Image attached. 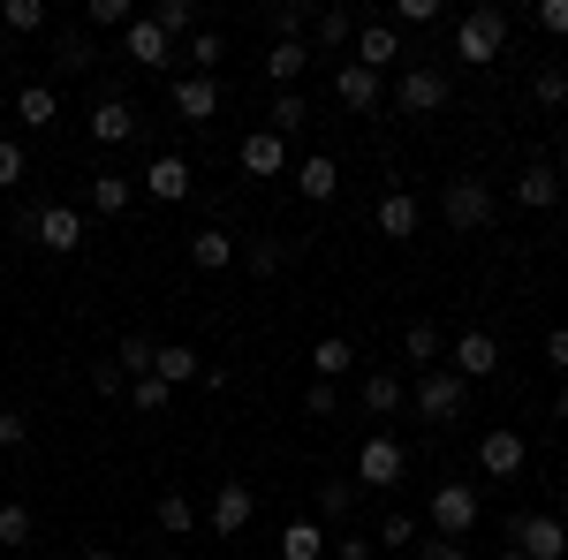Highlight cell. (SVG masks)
Masks as SVG:
<instances>
[{
	"label": "cell",
	"instance_id": "obj_27",
	"mask_svg": "<svg viewBox=\"0 0 568 560\" xmlns=\"http://www.w3.org/2000/svg\"><path fill=\"white\" fill-rule=\"evenodd\" d=\"M356 61H364V69H387V61H402V31H394V23H364Z\"/></svg>",
	"mask_w": 568,
	"mask_h": 560
},
{
	"label": "cell",
	"instance_id": "obj_28",
	"mask_svg": "<svg viewBox=\"0 0 568 560\" xmlns=\"http://www.w3.org/2000/svg\"><path fill=\"white\" fill-rule=\"evenodd\" d=\"M296 190H304L311 205H326V197H334V190H342V167H334V160H326V152H311L304 167H296Z\"/></svg>",
	"mask_w": 568,
	"mask_h": 560
},
{
	"label": "cell",
	"instance_id": "obj_12",
	"mask_svg": "<svg viewBox=\"0 0 568 560\" xmlns=\"http://www.w3.org/2000/svg\"><path fill=\"white\" fill-rule=\"evenodd\" d=\"M447 356H455V379H463V387H470V379H493V371H500V342H493V334H478V326H470L463 342L447 348Z\"/></svg>",
	"mask_w": 568,
	"mask_h": 560
},
{
	"label": "cell",
	"instance_id": "obj_15",
	"mask_svg": "<svg viewBox=\"0 0 568 560\" xmlns=\"http://www.w3.org/2000/svg\"><path fill=\"white\" fill-rule=\"evenodd\" d=\"M516 205H524V213H554V205H561V167L530 160V167L516 174Z\"/></svg>",
	"mask_w": 568,
	"mask_h": 560
},
{
	"label": "cell",
	"instance_id": "obj_10",
	"mask_svg": "<svg viewBox=\"0 0 568 560\" xmlns=\"http://www.w3.org/2000/svg\"><path fill=\"white\" fill-rule=\"evenodd\" d=\"M251 516H258V492H251L243 477L213 492V530H220V538H243V530H251Z\"/></svg>",
	"mask_w": 568,
	"mask_h": 560
},
{
	"label": "cell",
	"instance_id": "obj_40",
	"mask_svg": "<svg viewBox=\"0 0 568 560\" xmlns=\"http://www.w3.org/2000/svg\"><path fill=\"white\" fill-rule=\"evenodd\" d=\"M439 16H447V8H439V0H394V31H417V23H439Z\"/></svg>",
	"mask_w": 568,
	"mask_h": 560
},
{
	"label": "cell",
	"instance_id": "obj_43",
	"mask_svg": "<svg viewBox=\"0 0 568 560\" xmlns=\"http://www.w3.org/2000/svg\"><path fill=\"white\" fill-rule=\"evenodd\" d=\"M84 23H91V31H130V0H91Z\"/></svg>",
	"mask_w": 568,
	"mask_h": 560
},
{
	"label": "cell",
	"instance_id": "obj_55",
	"mask_svg": "<svg viewBox=\"0 0 568 560\" xmlns=\"http://www.w3.org/2000/svg\"><path fill=\"white\" fill-rule=\"evenodd\" d=\"M326 553L334 560H372V546H364V538H342V546H326Z\"/></svg>",
	"mask_w": 568,
	"mask_h": 560
},
{
	"label": "cell",
	"instance_id": "obj_22",
	"mask_svg": "<svg viewBox=\"0 0 568 560\" xmlns=\"http://www.w3.org/2000/svg\"><path fill=\"white\" fill-rule=\"evenodd\" d=\"M84 205H91V213H106V220H122L136 205V190L122 182V174H91V182H84Z\"/></svg>",
	"mask_w": 568,
	"mask_h": 560
},
{
	"label": "cell",
	"instance_id": "obj_33",
	"mask_svg": "<svg viewBox=\"0 0 568 560\" xmlns=\"http://www.w3.org/2000/svg\"><path fill=\"white\" fill-rule=\"evenodd\" d=\"M152 516H160V530H168V538H190V530H197L190 492H160V508H152Z\"/></svg>",
	"mask_w": 568,
	"mask_h": 560
},
{
	"label": "cell",
	"instance_id": "obj_48",
	"mask_svg": "<svg viewBox=\"0 0 568 560\" xmlns=\"http://www.w3.org/2000/svg\"><path fill=\"white\" fill-rule=\"evenodd\" d=\"M91 394H106V401H114V394H130V379H122V364H114V356H106V364H91Z\"/></svg>",
	"mask_w": 568,
	"mask_h": 560
},
{
	"label": "cell",
	"instance_id": "obj_3",
	"mask_svg": "<svg viewBox=\"0 0 568 560\" xmlns=\"http://www.w3.org/2000/svg\"><path fill=\"white\" fill-rule=\"evenodd\" d=\"M402 470H409V455H402V439H387V431H372V439L356 447V485H364V492L402 485Z\"/></svg>",
	"mask_w": 568,
	"mask_h": 560
},
{
	"label": "cell",
	"instance_id": "obj_23",
	"mask_svg": "<svg viewBox=\"0 0 568 560\" xmlns=\"http://www.w3.org/2000/svg\"><path fill=\"white\" fill-rule=\"evenodd\" d=\"M53 61H61V77H84V69H99V45H91L84 23H69V31L53 39Z\"/></svg>",
	"mask_w": 568,
	"mask_h": 560
},
{
	"label": "cell",
	"instance_id": "obj_5",
	"mask_svg": "<svg viewBox=\"0 0 568 560\" xmlns=\"http://www.w3.org/2000/svg\"><path fill=\"white\" fill-rule=\"evenodd\" d=\"M409 401H417V417H433V425H455V417H463V401H470V387H463L455 371H425V379L409 387Z\"/></svg>",
	"mask_w": 568,
	"mask_h": 560
},
{
	"label": "cell",
	"instance_id": "obj_51",
	"mask_svg": "<svg viewBox=\"0 0 568 560\" xmlns=\"http://www.w3.org/2000/svg\"><path fill=\"white\" fill-rule=\"evenodd\" d=\"M16 182H23V144L0 136V190H16Z\"/></svg>",
	"mask_w": 568,
	"mask_h": 560
},
{
	"label": "cell",
	"instance_id": "obj_6",
	"mask_svg": "<svg viewBox=\"0 0 568 560\" xmlns=\"http://www.w3.org/2000/svg\"><path fill=\"white\" fill-rule=\"evenodd\" d=\"M433 530L463 546V538L478 530V485H439L433 492Z\"/></svg>",
	"mask_w": 568,
	"mask_h": 560
},
{
	"label": "cell",
	"instance_id": "obj_52",
	"mask_svg": "<svg viewBox=\"0 0 568 560\" xmlns=\"http://www.w3.org/2000/svg\"><path fill=\"white\" fill-rule=\"evenodd\" d=\"M417 538V516H387L379 522V546H409Z\"/></svg>",
	"mask_w": 568,
	"mask_h": 560
},
{
	"label": "cell",
	"instance_id": "obj_14",
	"mask_svg": "<svg viewBox=\"0 0 568 560\" xmlns=\"http://www.w3.org/2000/svg\"><path fill=\"white\" fill-rule=\"evenodd\" d=\"M84 130H91V144H130V136L144 130V122H136V106H130V99H99Z\"/></svg>",
	"mask_w": 568,
	"mask_h": 560
},
{
	"label": "cell",
	"instance_id": "obj_61",
	"mask_svg": "<svg viewBox=\"0 0 568 560\" xmlns=\"http://www.w3.org/2000/svg\"><path fill=\"white\" fill-rule=\"evenodd\" d=\"M326 560H334V553H326Z\"/></svg>",
	"mask_w": 568,
	"mask_h": 560
},
{
	"label": "cell",
	"instance_id": "obj_21",
	"mask_svg": "<svg viewBox=\"0 0 568 560\" xmlns=\"http://www.w3.org/2000/svg\"><path fill=\"white\" fill-rule=\"evenodd\" d=\"M349 371H356V342H349V334H326V342L311 348V379L334 387V379H349Z\"/></svg>",
	"mask_w": 568,
	"mask_h": 560
},
{
	"label": "cell",
	"instance_id": "obj_39",
	"mask_svg": "<svg viewBox=\"0 0 568 560\" xmlns=\"http://www.w3.org/2000/svg\"><path fill=\"white\" fill-rule=\"evenodd\" d=\"M530 99H538L546 114H554V106H568V69H538V77H530Z\"/></svg>",
	"mask_w": 568,
	"mask_h": 560
},
{
	"label": "cell",
	"instance_id": "obj_57",
	"mask_svg": "<svg viewBox=\"0 0 568 560\" xmlns=\"http://www.w3.org/2000/svg\"><path fill=\"white\" fill-rule=\"evenodd\" d=\"M500 560H530V553H516V546H508V553H500Z\"/></svg>",
	"mask_w": 568,
	"mask_h": 560
},
{
	"label": "cell",
	"instance_id": "obj_44",
	"mask_svg": "<svg viewBox=\"0 0 568 560\" xmlns=\"http://www.w3.org/2000/svg\"><path fill=\"white\" fill-rule=\"evenodd\" d=\"M168 394H175V387H160V379L144 371V379H130V409H144V417H160V409H168Z\"/></svg>",
	"mask_w": 568,
	"mask_h": 560
},
{
	"label": "cell",
	"instance_id": "obj_45",
	"mask_svg": "<svg viewBox=\"0 0 568 560\" xmlns=\"http://www.w3.org/2000/svg\"><path fill=\"white\" fill-rule=\"evenodd\" d=\"M304 23H311V8H296V0H281V8H273V39L304 45Z\"/></svg>",
	"mask_w": 568,
	"mask_h": 560
},
{
	"label": "cell",
	"instance_id": "obj_58",
	"mask_svg": "<svg viewBox=\"0 0 568 560\" xmlns=\"http://www.w3.org/2000/svg\"><path fill=\"white\" fill-rule=\"evenodd\" d=\"M561 167H568V136H561Z\"/></svg>",
	"mask_w": 568,
	"mask_h": 560
},
{
	"label": "cell",
	"instance_id": "obj_20",
	"mask_svg": "<svg viewBox=\"0 0 568 560\" xmlns=\"http://www.w3.org/2000/svg\"><path fill=\"white\" fill-rule=\"evenodd\" d=\"M197 371H205V356L190 342H160V356H152V379H160V387H190Z\"/></svg>",
	"mask_w": 568,
	"mask_h": 560
},
{
	"label": "cell",
	"instance_id": "obj_29",
	"mask_svg": "<svg viewBox=\"0 0 568 560\" xmlns=\"http://www.w3.org/2000/svg\"><path fill=\"white\" fill-rule=\"evenodd\" d=\"M402 401H409V387L394 371H364V417H394Z\"/></svg>",
	"mask_w": 568,
	"mask_h": 560
},
{
	"label": "cell",
	"instance_id": "obj_8",
	"mask_svg": "<svg viewBox=\"0 0 568 560\" xmlns=\"http://www.w3.org/2000/svg\"><path fill=\"white\" fill-rule=\"evenodd\" d=\"M524 462H530L524 431L493 425V431H485V439H478V470H485V477H500V485H508V477H524Z\"/></svg>",
	"mask_w": 568,
	"mask_h": 560
},
{
	"label": "cell",
	"instance_id": "obj_59",
	"mask_svg": "<svg viewBox=\"0 0 568 560\" xmlns=\"http://www.w3.org/2000/svg\"><path fill=\"white\" fill-rule=\"evenodd\" d=\"M220 560H235V553H220Z\"/></svg>",
	"mask_w": 568,
	"mask_h": 560
},
{
	"label": "cell",
	"instance_id": "obj_11",
	"mask_svg": "<svg viewBox=\"0 0 568 560\" xmlns=\"http://www.w3.org/2000/svg\"><path fill=\"white\" fill-rule=\"evenodd\" d=\"M39 243L53 251V258L84 251V213H77V205H39Z\"/></svg>",
	"mask_w": 568,
	"mask_h": 560
},
{
	"label": "cell",
	"instance_id": "obj_30",
	"mask_svg": "<svg viewBox=\"0 0 568 560\" xmlns=\"http://www.w3.org/2000/svg\"><path fill=\"white\" fill-rule=\"evenodd\" d=\"M311 69V45H288V39H273V53H265V77L281 91H296V77Z\"/></svg>",
	"mask_w": 568,
	"mask_h": 560
},
{
	"label": "cell",
	"instance_id": "obj_49",
	"mask_svg": "<svg viewBox=\"0 0 568 560\" xmlns=\"http://www.w3.org/2000/svg\"><path fill=\"white\" fill-rule=\"evenodd\" d=\"M334 409H342V394L326 387V379H311L304 387V417H334Z\"/></svg>",
	"mask_w": 568,
	"mask_h": 560
},
{
	"label": "cell",
	"instance_id": "obj_24",
	"mask_svg": "<svg viewBox=\"0 0 568 560\" xmlns=\"http://www.w3.org/2000/svg\"><path fill=\"white\" fill-rule=\"evenodd\" d=\"M16 122L53 130V122H61V91H53V84H23V91H16Z\"/></svg>",
	"mask_w": 568,
	"mask_h": 560
},
{
	"label": "cell",
	"instance_id": "obj_32",
	"mask_svg": "<svg viewBox=\"0 0 568 560\" xmlns=\"http://www.w3.org/2000/svg\"><path fill=\"white\" fill-rule=\"evenodd\" d=\"M439 348H447V342H439V326H433V318H417V326L402 334V356H409V364H425V371L439 364Z\"/></svg>",
	"mask_w": 568,
	"mask_h": 560
},
{
	"label": "cell",
	"instance_id": "obj_38",
	"mask_svg": "<svg viewBox=\"0 0 568 560\" xmlns=\"http://www.w3.org/2000/svg\"><path fill=\"white\" fill-rule=\"evenodd\" d=\"M220 61H227V39H220V31H197V39H190V77H213Z\"/></svg>",
	"mask_w": 568,
	"mask_h": 560
},
{
	"label": "cell",
	"instance_id": "obj_56",
	"mask_svg": "<svg viewBox=\"0 0 568 560\" xmlns=\"http://www.w3.org/2000/svg\"><path fill=\"white\" fill-rule=\"evenodd\" d=\"M84 560H114V553H106V546H91V553H84Z\"/></svg>",
	"mask_w": 568,
	"mask_h": 560
},
{
	"label": "cell",
	"instance_id": "obj_54",
	"mask_svg": "<svg viewBox=\"0 0 568 560\" xmlns=\"http://www.w3.org/2000/svg\"><path fill=\"white\" fill-rule=\"evenodd\" d=\"M417 560H470V553H463L455 538H433V546H417Z\"/></svg>",
	"mask_w": 568,
	"mask_h": 560
},
{
	"label": "cell",
	"instance_id": "obj_9",
	"mask_svg": "<svg viewBox=\"0 0 568 560\" xmlns=\"http://www.w3.org/2000/svg\"><path fill=\"white\" fill-rule=\"evenodd\" d=\"M122 53H130L136 69H168V61H175V39H168L152 16H130V31H122Z\"/></svg>",
	"mask_w": 568,
	"mask_h": 560
},
{
	"label": "cell",
	"instance_id": "obj_2",
	"mask_svg": "<svg viewBox=\"0 0 568 560\" xmlns=\"http://www.w3.org/2000/svg\"><path fill=\"white\" fill-rule=\"evenodd\" d=\"M500 45H508V16L500 8H470L463 23H455V61H500Z\"/></svg>",
	"mask_w": 568,
	"mask_h": 560
},
{
	"label": "cell",
	"instance_id": "obj_37",
	"mask_svg": "<svg viewBox=\"0 0 568 560\" xmlns=\"http://www.w3.org/2000/svg\"><path fill=\"white\" fill-rule=\"evenodd\" d=\"M152 356H160V342H144V334H122V348H114L122 379H144V371H152Z\"/></svg>",
	"mask_w": 568,
	"mask_h": 560
},
{
	"label": "cell",
	"instance_id": "obj_13",
	"mask_svg": "<svg viewBox=\"0 0 568 560\" xmlns=\"http://www.w3.org/2000/svg\"><path fill=\"white\" fill-rule=\"evenodd\" d=\"M168 99H175L182 122H213V114H220V77H190V69H182Z\"/></svg>",
	"mask_w": 568,
	"mask_h": 560
},
{
	"label": "cell",
	"instance_id": "obj_17",
	"mask_svg": "<svg viewBox=\"0 0 568 560\" xmlns=\"http://www.w3.org/2000/svg\"><path fill=\"white\" fill-rule=\"evenodd\" d=\"M334 91H342V106H356V114H372V106L387 99L379 69H364V61H342V69H334Z\"/></svg>",
	"mask_w": 568,
	"mask_h": 560
},
{
	"label": "cell",
	"instance_id": "obj_4",
	"mask_svg": "<svg viewBox=\"0 0 568 560\" xmlns=\"http://www.w3.org/2000/svg\"><path fill=\"white\" fill-rule=\"evenodd\" d=\"M394 106H402V114H439V106H447V69L409 61V69L394 77Z\"/></svg>",
	"mask_w": 568,
	"mask_h": 560
},
{
	"label": "cell",
	"instance_id": "obj_47",
	"mask_svg": "<svg viewBox=\"0 0 568 560\" xmlns=\"http://www.w3.org/2000/svg\"><path fill=\"white\" fill-rule=\"evenodd\" d=\"M23 439H31V417L23 409H0V455H16Z\"/></svg>",
	"mask_w": 568,
	"mask_h": 560
},
{
	"label": "cell",
	"instance_id": "obj_25",
	"mask_svg": "<svg viewBox=\"0 0 568 560\" xmlns=\"http://www.w3.org/2000/svg\"><path fill=\"white\" fill-rule=\"evenodd\" d=\"M190 265H197V273L235 265V235H227V227H197V235H190Z\"/></svg>",
	"mask_w": 568,
	"mask_h": 560
},
{
	"label": "cell",
	"instance_id": "obj_26",
	"mask_svg": "<svg viewBox=\"0 0 568 560\" xmlns=\"http://www.w3.org/2000/svg\"><path fill=\"white\" fill-rule=\"evenodd\" d=\"M281 560H326V530H318L311 516L281 522Z\"/></svg>",
	"mask_w": 568,
	"mask_h": 560
},
{
	"label": "cell",
	"instance_id": "obj_53",
	"mask_svg": "<svg viewBox=\"0 0 568 560\" xmlns=\"http://www.w3.org/2000/svg\"><path fill=\"white\" fill-rule=\"evenodd\" d=\"M546 364H554V371H568V326H554V334H546Z\"/></svg>",
	"mask_w": 568,
	"mask_h": 560
},
{
	"label": "cell",
	"instance_id": "obj_18",
	"mask_svg": "<svg viewBox=\"0 0 568 560\" xmlns=\"http://www.w3.org/2000/svg\"><path fill=\"white\" fill-rule=\"evenodd\" d=\"M372 227H379L387 243H409V235L425 227V213H417V197H409V190H394V197H379V213H372Z\"/></svg>",
	"mask_w": 568,
	"mask_h": 560
},
{
	"label": "cell",
	"instance_id": "obj_46",
	"mask_svg": "<svg viewBox=\"0 0 568 560\" xmlns=\"http://www.w3.org/2000/svg\"><path fill=\"white\" fill-rule=\"evenodd\" d=\"M349 508H356V485H318V516L326 522H349Z\"/></svg>",
	"mask_w": 568,
	"mask_h": 560
},
{
	"label": "cell",
	"instance_id": "obj_31",
	"mask_svg": "<svg viewBox=\"0 0 568 560\" xmlns=\"http://www.w3.org/2000/svg\"><path fill=\"white\" fill-rule=\"evenodd\" d=\"M311 39L326 45V53H342V45L356 39V16H349V8H326V16H311Z\"/></svg>",
	"mask_w": 568,
	"mask_h": 560
},
{
	"label": "cell",
	"instance_id": "obj_50",
	"mask_svg": "<svg viewBox=\"0 0 568 560\" xmlns=\"http://www.w3.org/2000/svg\"><path fill=\"white\" fill-rule=\"evenodd\" d=\"M538 31L546 39H568V0H538Z\"/></svg>",
	"mask_w": 568,
	"mask_h": 560
},
{
	"label": "cell",
	"instance_id": "obj_35",
	"mask_svg": "<svg viewBox=\"0 0 568 560\" xmlns=\"http://www.w3.org/2000/svg\"><path fill=\"white\" fill-rule=\"evenodd\" d=\"M152 23H160L168 39H197V0H160Z\"/></svg>",
	"mask_w": 568,
	"mask_h": 560
},
{
	"label": "cell",
	"instance_id": "obj_19",
	"mask_svg": "<svg viewBox=\"0 0 568 560\" xmlns=\"http://www.w3.org/2000/svg\"><path fill=\"white\" fill-rule=\"evenodd\" d=\"M235 167H243V174H281V167H288V136L251 130V136H243V152H235Z\"/></svg>",
	"mask_w": 568,
	"mask_h": 560
},
{
	"label": "cell",
	"instance_id": "obj_34",
	"mask_svg": "<svg viewBox=\"0 0 568 560\" xmlns=\"http://www.w3.org/2000/svg\"><path fill=\"white\" fill-rule=\"evenodd\" d=\"M0 31H16V39L45 31V0H0Z\"/></svg>",
	"mask_w": 568,
	"mask_h": 560
},
{
	"label": "cell",
	"instance_id": "obj_41",
	"mask_svg": "<svg viewBox=\"0 0 568 560\" xmlns=\"http://www.w3.org/2000/svg\"><path fill=\"white\" fill-rule=\"evenodd\" d=\"M0 546H31V508L23 500H0Z\"/></svg>",
	"mask_w": 568,
	"mask_h": 560
},
{
	"label": "cell",
	"instance_id": "obj_1",
	"mask_svg": "<svg viewBox=\"0 0 568 560\" xmlns=\"http://www.w3.org/2000/svg\"><path fill=\"white\" fill-rule=\"evenodd\" d=\"M439 220H447L455 235H478V227H493V220H500L493 182H478V174H455V182L439 190Z\"/></svg>",
	"mask_w": 568,
	"mask_h": 560
},
{
	"label": "cell",
	"instance_id": "obj_36",
	"mask_svg": "<svg viewBox=\"0 0 568 560\" xmlns=\"http://www.w3.org/2000/svg\"><path fill=\"white\" fill-rule=\"evenodd\" d=\"M311 122V106H304V91H273V122H265V130L273 136H296Z\"/></svg>",
	"mask_w": 568,
	"mask_h": 560
},
{
	"label": "cell",
	"instance_id": "obj_42",
	"mask_svg": "<svg viewBox=\"0 0 568 560\" xmlns=\"http://www.w3.org/2000/svg\"><path fill=\"white\" fill-rule=\"evenodd\" d=\"M243 265H251V273H258V281H273V273H281V265H288V251H281V243H243Z\"/></svg>",
	"mask_w": 568,
	"mask_h": 560
},
{
	"label": "cell",
	"instance_id": "obj_60",
	"mask_svg": "<svg viewBox=\"0 0 568 560\" xmlns=\"http://www.w3.org/2000/svg\"><path fill=\"white\" fill-rule=\"evenodd\" d=\"M31 560H45V553H31Z\"/></svg>",
	"mask_w": 568,
	"mask_h": 560
},
{
	"label": "cell",
	"instance_id": "obj_7",
	"mask_svg": "<svg viewBox=\"0 0 568 560\" xmlns=\"http://www.w3.org/2000/svg\"><path fill=\"white\" fill-rule=\"evenodd\" d=\"M508 538H516V553H530V560H561L568 553V522L561 516H516Z\"/></svg>",
	"mask_w": 568,
	"mask_h": 560
},
{
	"label": "cell",
	"instance_id": "obj_16",
	"mask_svg": "<svg viewBox=\"0 0 568 560\" xmlns=\"http://www.w3.org/2000/svg\"><path fill=\"white\" fill-rule=\"evenodd\" d=\"M144 190H152L160 205H182V197L197 190V174H190V160H175V152H160V160L144 167Z\"/></svg>",
	"mask_w": 568,
	"mask_h": 560
}]
</instances>
